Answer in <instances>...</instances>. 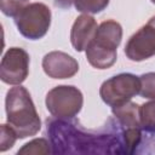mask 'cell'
<instances>
[{
	"label": "cell",
	"mask_w": 155,
	"mask_h": 155,
	"mask_svg": "<svg viewBox=\"0 0 155 155\" xmlns=\"http://www.w3.org/2000/svg\"><path fill=\"white\" fill-rule=\"evenodd\" d=\"M46 131L54 154H126L122 128L114 116L99 130H86L73 119H47Z\"/></svg>",
	"instance_id": "cell-1"
},
{
	"label": "cell",
	"mask_w": 155,
	"mask_h": 155,
	"mask_svg": "<svg viewBox=\"0 0 155 155\" xmlns=\"http://www.w3.org/2000/svg\"><path fill=\"white\" fill-rule=\"evenodd\" d=\"M5 108L7 124L15 130L18 138L35 136L40 131L41 121L25 87L17 85L10 88L6 93Z\"/></svg>",
	"instance_id": "cell-2"
},
{
	"label": "cell",
	"mask_w": 155,
	"mask_h": 155,
	"mask_svg": "<svg viewBox=\"0 0 155 155\" xmlns=\"http://www.w3.org/2000/svg\"><path fill=\"white\" fill-rule=\"evenodd\" d=\"M122 39V27L119 22L109 19L101 23L92 41L86 48L88 63L97 69H108L117 58L116 48Z\"/></svg>",
	"instance_id": "cell-3"
},
{
	"label": "cell",
	"mask_w": 155,
	"mask_h": 155,
	"mask_svg": "<svg viewBox=\"0 0 155 155\" xmlns=\"http://www.w3.org/2000/svg\"><path fill=\"white\" fill-rule=\"evenodd\" d=\"M18 31L29 40H39L46 35L51 25V10L42 2L25 5L15 17Z\"/></svg>",
	"instance_id": "cell-4"
},
{
	"label": "cell",
	"mask_w": 155,
	"mask_h": 155,
	"mask_svg": "<svg viewBox=\"0 0 155 155\" xmlns=\"http://www.w3.org/2000/svg\"><path fill=\"white\" fill-rule=\"evenodd\" d=\"M45 103L52 116L58 119H74L82 108L84 97L78 87L61 85L47 92Z\"/></svg>",
	"instance_id": "cell-5"
},
{
	"label": "cell",
	"mask_w": 155,
	"mask_h": 155,
	"mask_svg": "<svg viewBox=\"0 0 155 155\" xmlns=\"http://www.w3.org/2000/svg\"><path fill=\"white\" fill-rule=\"evenodd\" d=\"M140 80L131 73H121L105 80L101 88L99 96L102 101L111 108L120 107L130 102L139 93Z\"/></svg>",
	"instance_id": "cell-6"
},
{
	"label": "cell",
	"mask_w": 155,
	"mask_h": 155,
	"mask_svg": "<svg viewBox=\"0 0 155 155\" xmlns=\"http://www.w3.org/2000/svg\"><path fill=\"white\" fill-rule=\"evenodd\" d=\"M113 116L117 120L122 128L126 154L136 151L142 140V127L139 121V105L133 102H127L120 107L111 108Z\"/></svg>",
	"instance_id": "cell-7"
},
{
	"label": "cell",
	"mask_w": 155,
	"mask_h": 155,
	"mask_svg": "<svg viewBox=\"0 0 155 155\" xmlns=\"http://www.w3.org/2000/svg\"><path fill=\"white\" fill-rule=\"evenodd\" d=\"M29 74V54L21 47L6 51L0 64V79L8 85H21Z\"/></svg>",
	"instance_id": "cell-8"
},
{
	"label": "cell",
	"mask_w": 155,
	"mask_h": 155,
	"mask_svg": "<svg viewBox=\"0 0 155 155\" xmlns=\"http://www.w3.org/2000/svg\"><path fill=\"white\" fill-rule=\"evenodd\" d=\"M125 53L133 62H140L155 56V16L128 39Z\"/></svg>",
	"instance_id": "cell-9"
},
{
	"label": "cell",
	"mask_w": 155,
	"mask_h": 155,
	"mask_svg": "<svg viewBox=\"0 0 155 155\" xmlns=\"http://www.w3.org/2000/svg\"><path fill=\"white\" fill-rule=\"evenodd\" d=\"M42 69L48 78L69 79L79 71V64L70 54L62 51H52L42 58Z\"/></svg>",
	"instance_id": "cell-10"
},
{
	"label": "cell",
	"mask_w": 155,
	"mask_h": 155,
	"mask_svg": "<svg viewBox=\"0 0 155 155\" xmlns=\"http://www.w3.org/2000/svg\"><path fill=\"white\" fill-rule=\"evenodd\" d=\"M97 29H98L97 22L92 16L87 13L79 16L75 19L70 30V41L73 47L78 52L86 50L88 44L94 38Z\"/></svg>",
	"instance_id": "cell-11"
},
{
	"label": "cell",
	"mask_w": 155,
	"mask_h": 155,
	"mask_svg": "<svg viewBox=\"0 0 155 155\" xmlns=\"http://www.w3.org/2000/svg\"><path fill=\"white\" fill-rule=\"evenodd\" d=\"M139 121L143 132L155 136V101L139 107Z\"/></svg>",
	"instance_id": "cell-12"
},
{
	"label": "cell",
	"mask_w": 155,
	"mask_h": 155,
	"mask_svg": "<svg viewBox=\"0 0 155 155\" xmlns=\"http://www.w3.org/2000/svg\"><path fill=\"white\" fill-rule=\"evenodd\" d=\"M109 5V0H74V6L82 13H98Z\"/></svg>",
	"instance_id": "cell-13"
},
{
	"label": "cell",
	"mask_w": 155,
	"mask_h": 155,
	"mask_svg": "<svg viewBox=\"0 0 155 155\" xmlns=\"http://www.w3.org/2000/svg\"><path fill=\"white\" fill-rule=\"evenodd\" d=\"M50 143L45 138H38L33 139L31 142L24 144L22 149L18 150V154H48L52 150H50Z\"/></svg>",
	"instance_id": "cell-14"
},
{
	"label": "cell",
	"mask_w": 155,
	"mask_h": 155,
	"mask_svg": "<svg viewBox=\"0 0 155 155\" xmlns=\"http://www.w3.org/2000/svg\"><path fill=\"white\" fill-rule=\"evenodd\" d=\"M140 90L139 94L143 98L155 99V73H145L139 76Z\"/></svg>",
	"instance_id": "cell-15"
},
{
	"label": "cell",
	"mask_w": 155,
	"mask_h": 155,
	"mask_svg": "<svg viewBox=\"0 0 155 155\" xmlns=\"http://www.w3.org/2000/svg\"><path fill=\"white\" fill-rule=\"evenodd\" d=\"M1 130V136H0V151H6L10 148L13 147L17 137V133L15 132V130L10 126V125H1L0 127Z\"/></svg>",
	"instance_id": "cell-16"
},
{
	"label": "cell",
	"mask_w": 155,
	"mask_h": 155,
	"mask_svg": "<svg viewBox=\"0 0 155 155\" xmlns=\"http://www.w3.org/2000/svg\"><path fill=\"white\" fill-rule=\"evenodd\" d=\"M25 5L27 0H0L1 12L7 17H16Z\"/></svg>",
	"instance_id": "cell-17"
},
{
	"label": "cell",
	"mask_w": 155,
	"mask_h": 155,
	"mask_svg": "<svg viewBox=\"0 0 155 155\" xmlns=\"http://www.w3.org/2000/svg\"><path fill=\"white\" fill-rule=\"evenodd\" d=\"M74 0H54V5L61 8H69Z\"/></svg>",
	"instance_id": "cell-18"
},
{
	"label": "cell",
	"mask_w": 155,
	"mask_h": 155,
	"mask_svg": "<svg viewBox=\"0 0 155 155\" xmlns=\"http://www.w3.org/2000/svg\"><path fill=\"white\" fill-rule=\"evenodd\" d=\"M150 1H151V2H153V4H155V0H150Z\"/></svg>",
	"instance_id": "cell-19"
},
{
	"label": "cell",
	"mask_w": 155,
	"mask_h": 155,
	"mask_svg": "<svg viewBox=\"0 0 155 155\" xmlns=\"http://www.w3.org/2000/svg\"><path fill=\"white\" fill-rule=\"evenodd\" d=\"M27 1H28V0H27Z\"/></svg>",
	"instance_id": "cell-20"
}]
</instances>
